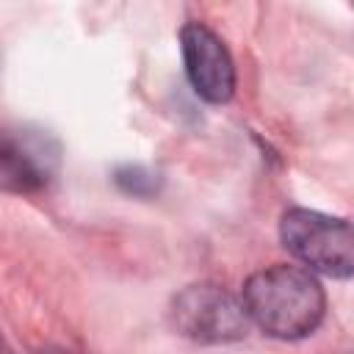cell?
<instances>
[{"label": "cell", "mask_w": 354, "mask_h": 354, "mask_svg": "<svg viewBox=\"0 0 354 354\" xmlns=\"http://www.w3.org/2000/svg\"><path fill=\"white\" fill-rule=\"evenodd\" d=\"M249 324L279 340H299L318 329L326 296L310 268L271 266L254 271L241 290Z\"/></svg>", "instance_id": "cell-1"}, {"label": "cell", "mask_w": 354, "mask_h": 354, "mask_svg": "<svg viewBox=\"0 0 354 354\" xmlns=\"http://www.w3.org/2000/svg\"><path fill=\"white\" fill-rule=\"evenodd\" d=\"M282 246L310 271L348 279L354 271V235L351 224L307 207H290L279 218Z\"/></svg>", "instance_id": "cell-2"}, {"label": "cell", "mask_w": 354, "mask_h": 354, "mask_svg": "<svg viewBox=\"0 0 354 354\" xmlns=\"http://www.w3.org/2000/svg\"><path fill=\"white\" fill-rule=\"evenodd\" d=\"M169 315L171 326L196 343H230L249 332V315L241 299L210 282L183 288L171 299Z\"/></svg>", "instance_id": "cell-3"}, {"label": "cell", "mask_w": 354, "mask_h": 354, "mask_svg": "<svg viewBox=\"0 0 354 354\" xmlns=\"http://www.w3.org/2000/svg\"><path fill=\"white\" fill-rule=\"evenodd\" d=\"M58 169V144L41 130L0 127V191L39 194Z\"/></svg>", "instance_id": "cell-4"}, {"label": "cell", "mask_w": 354, "mask_h": 354, "mask_svg": "<svg viewBox=\"0 0 354 354\" xmlns=\"http://www.w3.org/2000/svg\"><path fill=\"white\" fill-rule=\"evenodd\" d=\"M180 47L194 91L218 105L235 94V64L224 41L202 22H188L180 30Z\"/></svg>", "instance_id": "cell-5"}, {"label": "cell", "mask_w": 354, "mask_h": 354, "mask_svg": "<svg viewBox=\"0 0 354 354\" xmlns=\"http://www.w3.org/2000/svg\"><path fill=\"white\" fill-rule=\"evenodd\" d=\"M116 183H119V188H124L127 194H136V196H149V194L158 188L155 174H149V171L141 169V166L119 169V171H116Z\"/></svg>", "instance_id": "cell-6"}]
</instances>
